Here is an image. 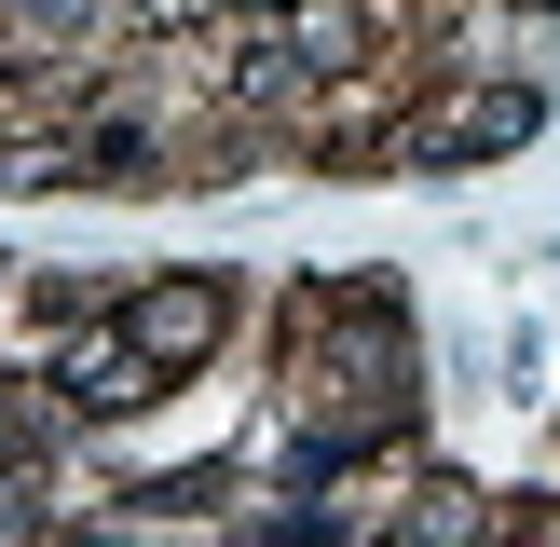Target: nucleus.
I'll list each match as a JSON object with an SVG mask.
<instances>
[{
  "label": "nucleus",
  "instance_id": "obj_2",
  "mask_svg": "<svg viewBox=\"0 0 560 547\" xmlns=\"http://www.w3.org/2000/svg\"><path fill=\"white\" fill-rule=\"evenodd\" d=\"M55 383H69V397L82 410H137V397H151V356H137V328H96V342H69V370H55Z\"/></svg>",
  "mask_w": 560,
  "mask_h": 547
},
{
  "label": "nucleus",
  "instance_id": "obj_5",
  "mask_svg": "<svg viewBox=\"0 0 560 547\" xmlns=\"http://www.w3.org/2000/svg\"><path fill=\"white\" fill-rule=\"evenodd\" d=\"M0 534H27V479H0Z\"/></svg>",
  "mask_w": 560,
  "mask_h": 547
},
{
  "label": "nucleus",
  "instance_id": "obj_1",
  "mask_svg": "<svg viewBox=\"0 0 560 547\" xmlns=\"http://www.w3.org/2000/svg\"><path fill=\"white\" fill-rule=\"evenodd\" d=\"M124 328H137V356H151V370H191V356L219 342V288H206V274H164V288L124 301Z\"/></svg>",
  "mask_w": 560,
  "mask_h": 547
},
{
  "label": "nucleus",
  "instance_id": "obj_4",
  "mask_svg": "<svg viewBox=\"0 0 560 547\" xmlns=\"http://www.w3.org/2000/svg\"><path fill=\"white\" fill-rule=\"evenodd\" d=\"M288 55H315V69H342V55H355V14H328V0H315V14H301V42Z\"/></svg>",
  "mask_w": 560,
  "mask_h": 547
},
{
  "label": "nucleus",
  "instance_id": "obj_3",
  "mask_svg": "<svg viewBox=\"0 0 560 547\" xmlns=\"http://www.w3.org/2000/svg\"><path fill=\"white\" fill-rule=\"evenodd\" d=\"M506 137H534V96H465L452 124H424V164H452V151H506Z\"/></svg>",
  "mask_w": 560,
  "mask_h": 547
}]
</instances>
